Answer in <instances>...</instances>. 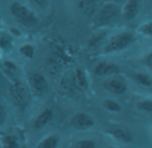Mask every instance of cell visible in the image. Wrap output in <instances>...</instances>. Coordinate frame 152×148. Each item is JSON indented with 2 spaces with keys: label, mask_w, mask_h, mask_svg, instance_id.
<instances>
[{
  "label": "cell",
  "mask_w": 152,
  "mask_h": 148,
  "mask_svg": "<svg viewBox=\"0 0 152 148\" xmlns=\"http://www.w3.org/2000/svg\"><path fill=\"white\" fill-rule=\"evenodd\" d=\"M10 96L14 103L18 107L24 108L29 104L30 100V90L26 84L22 82H16L10 87Z\"/></svg>",
  "instance_id": "277c9868"
},
{
  "label": "cell",
  "mask_w": 152,
  "mask_h": 148,
  "mask_svg": "<svg viewBox=\"0 0 152 148\" xmlns=\"http://www.w3.org/2000/svg\"><path fill=\"white\" fill-rule=\"evenodd\" d=\"M76 148H96L95 143L91 140H81L77 142Z\"/></svg>",
  "instance_id": "d4e9b609"
},
{
  "label": "cell",
  "mask_w": 152,
  "mask_h": 148,
  "mask_svg": "<svg viewBox=\"0 0 152 148\" xmlns=\"http://www.w3.org/2000/svg\"><path fill=\"white\" fill-rule=\"evenodd\" d=\"M94 119L86 113H79L72 118V125L80 130H86L94 125Z\"/></svg>",
  "instance_id": "52a82bcc"
},
{
  "label": "cell",
  "mask_w": 152,
  "mask_h": 148,
  "mask_svg": "<svg viewBox=\"0 0 152 148\" xmlns=\"http://www.w3.org/2000/svg\"><path fill=\"white\" fill-rule=\"evenodd\" d=\"M137 108L142 112H148L152 113V100H141L137 104Z\"/></svg>",
  "instance_id": "603a6c76"
},
{
  "label": "cell",
  "mask_w": 152,
  "mask_h": 148,
  "mask_svg": "<svg viewBox=\"0 0 152 148\" xmlns=\"http://www.w3.org/2000/svg\"><path fill=\"white\" fill-rule=\"evenodd\" d=\"M29 85L32 92L36 94V95H42L45 92L47 91L48 88V84L45 79V77L40 74H32L29 77Z\"/></svg>",
  "instance_id": "8992f818"
},
{
  "label": "cell",
  "mask_w": 152,
  "mask_h": 148,
  "mask_svg": "<svg viewBox=\"0 0 152 148\" xmlns=\"http://www.w3.org/2000/svg\"><path fill=\"white\" fill-rule=\"evenodd\" d=\"M2 146L3 148H19V143L16 137L5 136L2 138Z\"/></svg>",
  "instance_id": "d6986e66"
},
{
  "label": "cell",
  "mask_w": 152,
  "mask_h": 148,
  "mask_svg": "<svg viewBox=\"0 0 152 148\" xmlns=\"http://www.w3.org/2000/svg\"><path fill=\"white\" fill-rule=\"evenodd\" d=\"M141 8H142V0H127L122 7V16L124 20H134L141 12Z\"/></svg>",
  "instance_id": "5b68a950"
},
{
  "label": "cell",
  "mask_w": 152,
  "mask_h": 148,
  "mask_svg": "<svg viewBox=\"0 0 152 148\" xmlns=\"http://www.w3.org/2000/svg\"><path fill=\"white\" fill-rule=\"evenodd\" d=\"M134 79L137 81V83L143 85V86H151L152 85V79L148 75L143 74V73H138L134 76Z\"/></svg>",
  "instance_id": "ac0fdd59"
},
{
  "label": "cell",
  "mask_w": 152,
  "mask_h": 148,
  "mask_svg": "<svg viewBox=\"0 0 152 148\" xmlns=\"http://www.w3.org/2000/svg\"><path fill=\"white\" fill-rule=\"evenodd\" d=\"M12 38L7 35H2L0 36V47L2 49H8L10 46H12Z\"/></svg>",
  "instance_id": "484cf974"
},
{
  "label": "cell",
  "mask_w": 152,
  "mask_h": 148,
  "mask_svg": "<svg viewBox=\"0 0 152 148\" xmlns=\"http://www.w3.org/2000/svg\"><path fill=\"white\" fill-rule=\"evenodd\" d=\"M138 31L140 32L143 35L149 36V37H152V21H149V22H146L145 24L141 25L139 27Z\"/></svg>",
  "instance_id": "cb8c5ba5"
},
{
  "label": "cell",
  "mask_w": 152,
  "mask_h": 148,
  "mask_svg": "<svg viewBox=\"0 0 152 148\" xmlns=\"http://www.w3.org/2000/svg\"><path fill=\"white\" fill-rule=\"evenodd\" d=\"M45 70L48 73V75L52 78H56L60 74V64L55 59L50 58L46 61L45 64Z\"/></svg>",
  "instance_id": "5bb4252c"
},
{
  "label": "cell",
  "mask_w": 152,
  "mask_h": 148,
  "mask_svg": "<svg viewBox=\"0 0 152 148\" xmlns=\"http://www.w3.org/2000/svg\"><path fill=\"white\" fill-rule=\"evenodd\" d=\"M118 6L114 2H107L99 8L95 14L93 19V23L95 26L100 27L104 25L111 24L118 16Z\"/></svg>",
  "instance_id": "3957f363"
},
{
  "label": "cell",
  "mask_w": 152,
  "mask_h": 148,
  "mask_svg": "<svg viewBox=\"0 0 152 148\" xmlns=\"http://www.w3.org/2000/svg\"><path fill=\"white\" fill-rule=\"evenodd\" d=\"M94 73L97 76L104 77V76H113L117 75L119 73V67L116 64L112 62H100L94 68Z\"/></svg>",
  "instance_id": "9c48e42d"
},
{
  "label": "cell",
  "mask_w": 152,
  "mask_h": 148,
  "mask_svg": "<svg viewBox=\"0 0 152 148\" xmlns=\"http://www.w3.org/2000/svg\"><path fill=\"white\" fill-rule=\"evenodd\" d=\"M104 107L110 112H120L121 107L118 103H116L115 100H107L104 102Z\"/></svg>",
  "instance_id": "7402d4cb"
},
{
  "label": "cell",
  "mask_w": 152,
  "mask_h": 148,
  "mask_svg": "<svg viewBox=\"0 0 152 148\" xmlns=\"http://www.w3.org/2000/svg\"><path fill=\"white\" fill-rule=\"evenodd\" d=\"M30 5L35 10H45L49 7V0H28Z\"/></svg>",
  "instance_id": "44dd1931"
},
{
  "label": "cell",
  "mask_w": 152,
  "mask_h": 148,
  "mask_svg": "<svg viewBox=\"0 0 152 148\" xmlns=\"http://www.w3.org/2000/svg\"><path fill=\"white\" fill-rule=\"evenodd\" d=\"M59 144V137L56 135H52L45 138L36 148H57Z\"/></svg>",
  "instance_id": "9a60e30c"
},
{
  "label": "cell",
  "mask_w": 152,
  "mask_h": 148,
  "mask_svg": "<svg viewBox=\"0 0 152 148\" xmlns=\"http://www.w3.org/2000/svg\"><path fill=\"white\" fill-rule=\"evenodd\" d=\"M96 7V0H80L79 8L82 10L84 14L90 15L94 12Z\"/></svg>",
  "instance_id": "2e32d148"
},
{
  "label": "cell",
  "mask_w": 152,
  "mask_h": 148,
  "mask_svg": "<svg viewBox=\"0 0 152 148\" xmlns=\"http://www.w3.org/2000/svg\"><path fill=\"white\" fill-rule=\"evenodd\" d=\"M20 54L27 59H31L34 56V48L29 44H25L20 47Z\"/></svg>",
  "instance_id": "ffe728a7"
},
{
  "label": "cell",
  "mask_w": 152,
  "mask_h": 148,
  "mask_svg": "<svg viewBox=\"0 0 152 148\" xmlns=\"http://www.w3.org/2000/svg\"><path fill=\"white\" fill-rule=\"evenodd\" d=\"M1 70L10 79H12L14 81H18L19 77V70L17 67L16 63L10 60H5L1 63Z\"/></svg>",
  "instance_id": "8fae6325"
},
{
  "label": "cell",
  "mask_w": 152,
  "mask_h": 148,
  "mask_svg": "<svg viewBox=\"0 0 152 148\" xmlns=\"http://www.w3.org/2000/svg\"><path fill=\"white\" fill-rule=\"evenodd\" d=\"M108 133L114 139L119 141V142L129 143L134 140L132 133L128 130H125V128H123V127H111V128H109Z\"/></svg>",
  "instance_id": "30bf717a"
},
{
  "label": "cell",
  "mask_w": 152,
  "mask_h": 148,
  "mask_svg": "<svg viewBox=\"0 0 152 148\" xmlns=\"http://www.w3.org/2000/svg\"><path fill=\"white\" fill-rule=\"evenodd\" d=\"M134 40H136V37L132 32L124 31L117 33L113 35L112 37H110V40L107 42L104 48V52L108 53V54L109 53L119 52V51H122L127 47H129Z\"/></svg>",
  "instance_id": "6da1fadb"
},
{
  "label": "cell",
  "mask_w": 152,
  "mask_h": 148,
  "mask_svg": "<svg viewBox=\"0 0 152 148\" xmlns=\"http://www.w3.org/2000/svg\"><path fill=\"white\" fill-rule=\"evenodd\" d=\"M3 118H4V110L1 107V105H0V122H2Z\"/></svg>",
  "instance_id": "83f0119b"
},
{
  "label": "cell",
  "mask_w": 152,
  "mask_h": 148,
  "mask_svg": "<svg viewBox=\"0 0 152 148\" xmlns=\"http://www.w3.org/2000/svg\"><path fill=\"white\" fill-rule=\"evenodd\" d=\"M146 63H147V65H148L149 67L152 68V52L146 57Z\"/></svg>",
  "instance_id": "4316f807"
},
{
  "label": "cell",
  "mask_w": 152,
  "mask_h": 148,
  "mask_svg": "<svg viewBox=\"0 0 152 148\" xmlns=\"http://www.w3.org/2000/svg\"><path fill=\"white\" fill-rule=\"evenodd\" d=\"M74 79V83L78 88L82 90H86L88 88V80H87V76L85 72L81 68H77L75 70V75L72 77Z\"/></svg>",
  "instance_id": "7c38bea8"
},
{
  "label": "cell",
  "mask_w": 152,
  "mask_h": 148,
  "mask_svg": "<svg viewBox=\"0 0 152 148\" xmlns=\"http://www.w3.org/2000/svg\"><path fill=\"white\" fill-rule=\"evenodd\" d=\"M10 12L17 20V22H19L23 26L32 27L37 24V18L33 14V12L27 6L21 4L20 2H14L10 4Z\"/></svg>",
  "instance_id": "7a4b0ae2"
},
{
  "label": "cell",
  "mask_w": 152,
  "mask_h": 148,
  "mask_svg": "<svg viewBox=\"0 0 152 148\" xmlns=\"http://www.w3.org/2000/svg\"><path fill=\"white\" fill-rule=\"evenodd\" d=\"M53 118V111L50 109H46L44 110L39 115L37 116V118L34 121V126L36 128H42L45 125L49 123Z\"/></svg>",
  "instance_id": "4fadbf2b"
},
{
  "label": "cell",
  "mask_w": 152,
  "mask_h": 148,
  "mask_svg": "<svg viewBox=\"0 0 152 148\" xmlns=\"http://www.w3.org/2000/svg\"><path fill=\"white\" fill-rule=\"evenodd\" d=\"M104 38H106V33H104V32H100V33L94 34L88 42L89 48H91V49L98 48V47L102 45V42H104Z\"/></svg>",
  "instance_id": "e0dca14e"
},
{
  "label": "cell",
  "mask_w": 152,
  "mask_h": 148,
  "mask_svg": "<svg viewBox=\"0 0 152 148\" xmlns=\"http://www.w3.org/2000/svg\"><path fill=\"white\" fill-rule=\"evenodd\" d=\"M108 148H116V147H114V146H110V147H108Z\"/></svg>",
  "instance_id": "f1b7e54d"
},
{
  "label": "cell",
  "mask_w": 152,
  "mask_h": 148,
  "mask_svg": "<svg viewBox=\"0 0 152 148\" xmlns=\"http://www.w3.org/2000/svg\"><path fill=\"white\" fill-rule=\"evenodd\" d=\"M104 86L108 91L114 94H122L127 90L126 83L123 81V79L119 78V77H113V78L108 79L104 83Z\"/></svg>",
  "instance_id": "ba28073f"
}]
</instances>
